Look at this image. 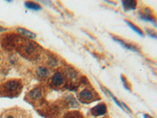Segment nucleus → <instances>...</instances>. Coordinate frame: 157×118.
<instances>
[{"label": "nucleus", "mask_w": 157, "mask_h": 118, "mask_svg": "<svg viewBox=\"0 0 157 118\" xmlns=\"http://www.w3.org/2000/svg\"><path fill=\"white\" fill-rule=\"evenodd\" d=\"M143 116H144V118H154L153 116H150V115L147 114V113H144V114H143Z\"/></svg>", "instance_id": "nucleus-21"}, {"label": "nucleus", "mask_w": 157, "mask_h": 118, "mask_svg": "<svg viewBox=\"0 0 157 118\" xmlns=\"http://www.w3.org/2000/svg\"><path fill=\"white\" fill-rule=\"evenodd\" d=\"M120 78H121V81H122V82H123V87L125 88V89L127 90V91H131V88H132V87H131V84H130V83L129 82V81L127 80V77H126V76L122 74L121 77H120Z\"/></svg>", "instance_id": "nucleus-18"}, {"label": "nucleus", "mask_w": 157, "mask_h": 118, "mask_svg": "<svg viewBox=\"0 0 157 118\" xmlns=\"http://www.w3.org/2000/svg\"><path fill=\"white\" fill-rule=\"evenodd\" d=\"M106 113H107V106L104 102H101V103L98 104L97 106H94L90 110V114L92 116H96V117L105 116Z\"/></svg>", "instance_id": "nucleus-10"}, {"label": "nucleus", "mask_w": 157, "mask_h": 118, "mask_svg": "<svg viewBox=\"0 0 157 118\" xmlns=\"http://www.w3.org/2000/svg\"><path fill=\"white\" fill-rule=\"evenodd\" d=\"M41 58L43 59L45 66L48 67V68H57L58 66V59L54 56V54H52L50 52L47 51L43 53L41 55Z\"/></svg>", "instance_id": "nucleus-6"}, {"label": "nucleus", "mask_w": 157, "mask_h": 118, "mask_svg": "<svg viewBox=\"0 0 157 118\" xmlns=\"http://www.w3.org/2000/svg\"><path fill=\"white\" fill-rule=\"evenodd\" d=\"M125 22L127 24V25H128L129 27L132 29L134 32H136L137 35H139L141 37H144V36H145V32H144V31H143L141 28L138 27L137 25H135L134 22H132L131 21H129V20H125Z\"/></svg>", "instance_id": "nucleus-14"}, {"label": "nucleus", "mask_w": 157, "mask_h": 118, "mask_svg": "<svg viewBox=\"0 0 157 118\" xmlns=\"http://www.w3.org/2000/svg\"><path fill=\"white\" fill-rule=\"evenodd\" d=\"M43 95V88L41 87H36L27 94V98L31 102H38L41 100Z\"/></svg>", "instance_id": "nucleus-7"}, {"label": "nucleus", "mask_w": 157, "mask_h": 118, "mask_svg": "<svg viewBox=\"0 0 157 118\" xmlns=\"http://www.w3.org/2000/svg\"><path fill=\"white\" fill-rule=\"evenodd\" d=\"M16 49L24 57L29 60L39 58L43 54V48L39 44L33 42V40L23 38H20Z\"/></svg>", "instance_id": "nucleus-1"}, {"label": "nucleus", "mask_w": 157, "mask_h": 118, "mask_svg": "<svg viewBox=\"0 0 157 118\" xmlns=\"http://www.w3.org/2000/svg\"><path fill=\"white\" fill-rule=\"evenodd\" d=\"M17 32L18 34L27 38L28 39H30V40H34V39H36V35L35 34L34 32H32V31L28 30L26 29H24V28H17Z\"/></svg>", "instance_id": "nucleus-12"}, {"label": "nucleus", "mask_w": 157, "mask_h": 118, "mask_svg": "<svg viewBox=\"0 0 157 118\" xmlns=\"http://www.w3.org/2000/svg\"><path fill=\"white\" fill-rule=\"evenodd\" d=\"M6 118H19L17 116V115H13V114H9L7 115Z\"/></svg>", "instance_id": "nucleus-20"}, {"label": "nucleus", "mask_w": 157, "mask_h": 118, "mask_svg": "<svg viewBox=\"0 0 157 118\" xmlns=\"http://www.w3.org/2000/svg\"><path fill=\"white\" fill-rule=\"evenodd\" d=\"M138 16L140 19L145 22H151L157 28V18L152 8L148 6H143L138 11Z\"/></svg>", "instance_id": "nucleus-5"}, {"label": "nucleus", "mask_w": 157, "mask_h": 118, "mask_svg": "<svg viewBox=\"0 0 157 118\" xmlns=\"http://www.w3.org/2000/svg\"><path fill=\"white\" fill-rule=\"evenodd\" d=\"M77 97H78L79 102L86 104H89L99 99V96L96 91L92 88L86 86V87H83L80 91H78Z\"/></svg>", "instance_id": "nucleus-2"}, {"label": "nucleus", "mask_w": 157, "mask_h": 118, "mask_svg": "<svg viewBox=\"0 0 157 118\" xmlns=\"http://www.w3.org/2000/svg\"><path fill=\"white\" fill-rule=\"evenodd\" d=\"M62 118H85L84 116L82 115V113L78 112V111L73 110V111H69L68 113L63 116Z\"/></svg>", "instance_id": "nucleus-15"}, {"label": "nucleus", "mask_w": 157, "mask_h": 118, "mask_svg": "<svg viewBox=\"0 0 157 118\" xmlns=\"http://www.w3.org/2000/svg\"><path fill=\"white\" fill-rule=\"evenodd\" d=\"M67 83V78L63 70H56L50 77V84L53 88H61Z\"/></svg>", "instance_id": "nucleus-4"}, {"label": "nucleus", "mask_w": 157, "mask_h": 118, "mask_svg": "<svg viewBox=\"0 0 157 118\" xmlns=\"http://www.w3.org/2000/svg\"><path fill=\"white\" fill-rule=\"evenodd\" d=\"M111 36H112V37H113V40L116 41V43H120L123 48H125L129 50H131V51L137 52V53H140V52H141V49H140L139 47H137V45L132 44V43H127V42H126L125 40H123V39L118 37V36H114V35H111Z\"/></svg>", "instance_id": "nucleus-8"}, {"label": "nucleus", "mask_w": 157, "mask_h": 118, "mask_svg": "<svg viewBox=\"0 0 157 118\" xmlns=\"http://www.w3.org/2000/svg\"><path fill=\"white\" fill-rule=\"evenodd\" d=\"M25 7L29 10H32L38 11V10H41L42 7L39 4L36 3L35 2H30V1H27V2H25Z\"/></svg>", "instance_id": "nucleus-16"}, {"label": "nucleus", "mask_w": 157, "mask_h": 118, "mask_svg": "<svg viewBox=\"0 0 157 118\" xmlns=\"http://www.w3.org/2000/svg\"><path fill=\"white\" fill-rule=\"evenodd\" d=\"M145 32H146V34L148 35L149 37L157 39V32L156 31H155L154 29H149V28H145Z\"/></svg>", "instance_id": "nucleus-19"}, {"label": "nucleus", "mask_w": 157, "mask_h": 118, "mask_svg": "<svg viewBox=\"0 0 157 118\" xmlns=\"http://www.w3.org/2000/svg\"><path fill=\"white\" fill-rule=\"evenodd\" d=\"M35 75L39 80H47L50 78V76L52 75L50 69L45 65H40V66L36 67L35 69Z\"/></svg>", "instance_id": "nucleus-9"}, {"label": "nucleus", "mask_w": 157, "mask_h": 118, "mask_svg": "<svg viewBox=\"0 0 157 118\" xmlns=\"http://www.w3.org/2000/svg\"><path fill=\"white\" fill-rule=\"evenodd\" d=\"M22 88H23V84L21 81L18 79H13L4 83L2 85V89L6 93L9 95H17L21 92Z\"/></svg>", "instance_id": "nucleus-3"}, {"label": "nucleus", "mask_w": 157, "mask_h": 118, "mask_svg": "<svg viewBox=\"0 0 157 118\" xmlns=\"http://www.w3.org/2000/svg\"><path fill=\"white\" fill-rule=\"evenodd\" d=\"M64 75L67 78V81H70L71 83H75V81L79 78V74L75 69H74L71 66H66L65 68L63 69Z\"/></svg>", "instance_id": "nucleus-11"}, {"label": "nucleus", "mask_w": 157, "mask_h": 118, "mask_svg": "<svg viewBox=\"0 0 157 118\" xmlns=\"http://www.w3.org/2000/svg\"><path fill=\"white\" fill-rule=\"evenodd\" d=\"M122 5L125 11L134 10L137 7V2L134 0H124L122 1Z\"/></svg>", "instance_id": "nucleus-13"}, {"label": "nucleus", "mask_w": 157, "mask_h": 118, "mask_svg": "<svg viewBox=\"0 0 157 118\" xmlns=\"http://www.w3.org/2000/svg\"><path fill=\"white\" fill-rule=\"evenodd\" d=\"M65 102H66V104L70 108H75L78 106V104L77 102V101L75 100V98L71 96V95L66 97V98H65Z\"/></svg>", "instance_id": "nucleus-17"}, {"label": "nucleus", "mask_w": 157, "mask_h": 118, "mask_svg": "<svg viewBox=\"0 0 157 118\" xmlns=\"http://www.w3.org/2000/svg\"><path fill=\"white\" fill-rule=\"evenodd\" d=\"M7 30L6 29H5V28L2 27V26H0V32H6V31Z\"/></svg>", "instance_id": "nucleus-22"}]
</instances>
